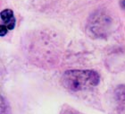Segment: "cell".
I'll return each mask as SVG.
<instances>
[{
  "instance_id": "obj_6",
  "label": "cell",
  "mask_w": 125,
  "mask_h": 114,
  "mask_svg": "<svg viewBox=\"0 0 125 114\" xmlns=\"http://www.w3.org/2000/svg\"><path fill=\"white\" fill-rule=\"evenodd\" d=\"M121 5L123 6V8L125 9V0H122V2H121Z\"/></svg>"
},
{
  "instance_id": "obj_5",
  "label": "cell",
  "mask_w": 125,
  "mask_h": 114,
  "mask_svg": "<svg viewBox=\"0 0 125 114\" xmlns=\"http://www.w3.org/2000/svg\"><path fill=\"white\" fill-rule=\"evenodd\" d=\"M1 114H10V108L3 97H1Z\"/></svg>"
},
{
  "instance_id": "obj_1",
  "label": "cell",
  "mask_w": 125,
  "mask_h": 114,
  "mask_svg": "<svg viewBox=\"0 0 125 114\" xmlns=\"http://www.w3.org/2000/svg\"><path fill=\"white\" fill-rule=\"evenodd\" d=\"M98 73L89 69H73L65 71L62 82L65 88L73 92L85 91L96 87L99 84Z\"/></svg>"
},
{
  "instance_id": "obj_3",
  "label": "cell",
  "mask_w": 125,
  "mask_h": 114,
  "mask_svg": "<svg viewBox=\"0 0 125 114\" xmlns=\"http://www.w3.org/2000/svg\"><path fill=\"white\" fill-rule=\"evenodd\" d=\"M115 101L121 114H125V86H119L115 91Z\"/></svg>"
},
{
  "instance_id": "obj_4",
  "label": "cell",
  "mask_w": 125,
  "mask_h": 114,
  "mask_svg": "<svg viewBox=\"0 0 125 114\" xmlns=\"http://www.w3.org/2000/svg\"><path fill=\"white\" fill-rule=\"evenodd\" d=\"M1 24L7 28L8 31L13 30L15 27L16 20L13 16V12L11 9H5L1 12Z\"/></svg>"
},
{
  "instance_id": "obj_2",
  "label": "cell",
  "mask_w": 125,
  "mask_h": 114,
  "mask_svg": "<svg viewBox=\"0 0 125 114\" xmlns=\"http://www.w3.org/2000/svg\"><path fill=\"white\" fill-rule=\"evenodd\" d=\"M89 24V30H90L92 34L97 37H104L106 35L107 31L109 30L111 19L105 14L98 12L96 14L92 16Z\"/></svg>"
}]
</instances>
